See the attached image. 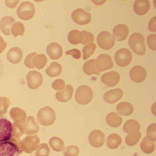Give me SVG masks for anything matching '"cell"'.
Segmentation results:
<instances>
[{"label": "cell", "mask_w": 156, "mask_h": 156, "mask_svg": "<svg viewBox=\"0 0 156 156\" xmlns=\"http://www.w3.org/2000/svg\"><path fill=\"white\" fill-rule=\"evenodd\" d=\"M141 149L146 153H151L155 149V144L154 142L150 140L147 136L143 138L140 144Z\"/></svg>", "instance_id": "cell-29"}, {"label": "cell", "mask_w": 156, "mask_h": 156, "mask_svg": "<svg viewBox=\"0 0 156 156\" xmlns=\"http://www.w3.org/2000/svg\"><path fill=\"white\" fill-rule=\"evenodd\" d=\"M53 87L56 90H62L65 87V83L62 79H57L54 82Z\"/></svg>", "instance_id": "cell-38"}, {"label": "cell", "mask_w": 156, "mask_h": 156, "mask_svg": "<svg viewBox=\"0 0 156 156\" xmlns=\"http://www.w3.org/2000/svg\"><path fill=\"white\" fill-rule=\"evenodd\" d=\"M149 30L151 32H156V16L151 20L148 25Z\"/></svg>", "instance_id": "cell-40"}, {"label": "cell", "mask_w": 156, "mask_h": 156, "mask_svg": "<svg viewBox=\"0 0 156 156\" xmlns=\"http://www.w3.org/2000/svg\"><path fill=\"white\" fill-rule=\"evenodd\" d=\"M36 55H37L36 53H32L27 55L24 61V64L26 66L30 68H33L34 67L33 65L32 59Z\"/></svg>", "instance_id": "cell-37"}, {"label": "cell", "mask_w": 156, "mask_h": 156, "mask_svg": "<svg viewBox=\"0 0 156 156\" xmlns=\"http://www.w3.org/2000/svg\"><path fill=\"white\" fill-rule=\"evenodd\" d=\"M47 61V57L44 55H36L33 58V65L38 69H42L45 66Z\"/></svg>", "instance_id": "cell-27"}, {"label": "cell", "mask_w": 156, "mask_h": 156, "mask_svg": "<svg viewBox=\"0 0 156 156\" xmlns=\"http://www.w3.org/2000/svg\"><path fill=\"white\" fill-rule=\"evenodd\" d=\"M28 81L30 84L29 86H31V88H35L37 86L39 85L37 83L42 82V76L41 74L36 71H32L30 72L28 75Z\"/></svg>", "instance_id": "cell-25"}, {"label": "cell", "mask_w": 156, "mask_h": 156, "mask_svg": "<svg viewBox=\"0 0 156 156\" xmlns=\"http://www.w3.org/2000/svg\"><path fill=\"white\" fill-rule=\"evenodd\" d=\"M96 49V45L94 43L88 44L84 47L83 49V60H87L94 52Z\"/></svg>", "instance_id": "cell-32"}, {"label": "cell", "mask_w": 156, "mask_h": 156, "mask_svg": "<svg viewBox=\"0 0 156 156\" xmlns=\"http://www.w3.org/2000/svg\"><path fill=\"white\" fill-rule=\"evenodd\" d=\"M6 4L8 7L10 8H15L19 3V1H6Z\"/></svg>", "instance_id": "cell-41"}, {"label": "cell", "mask_w": 156, "mask_h": 156, "mask_svg": "<svg viewBox=\"0 0 156 156\" xmlns=\"http://www.w3.org/2000/svg\"><path fill=\"white\" fill-rule=\"evenodd\" d=\"M141 136V132L140 131L129 133L126 137V142L129 146H134L137 143Z\"/></svg>", "instance_id": "cell-30"}, {"label": "cell", "mask_w": 156, "mask_h": 156, "mask_svg": "<svg viewBox=\"0 0 156 156\" xmlns=\"http://www.w3.org/2000/svg\"><path fill=\"white\" fill-rule=\"evenodd\" d=\"M79 152V149L77 147L71 146L66 148L64 154L66 156H77Z\"/></svg>", "instance_id": "cell-35"}, {"label": "cell", "mask_w": 156, "mask_h": 156, "mask_svg": "<svg viewBox=\"0 0 156 156\" xmlns=\"http://www.w3.org/2000/svg\"><path fill=\"white\" fill-rule=\"evenodd\" d=\"M120 75L117 72L111 71L104 74L101 76V81L108 87L115 86L120 80Z\"/></svg>", "instance_id": "cell-11"}, {"label": "cell", "mask_w": 156, "mask_h": 156, "mask_svg": "<svg viewBox=\"0 0 156 156\" xmlns=\"http://www.w3.org/2000/svg\"><path fill=\"white\" fill-rule=\"evenodd\" d=\"M156 34H151L147 38V43L149 47L153 51L156 50Z\"/></svg>", "instance_id": "cell-36"}, {"label": "cell", "mask_w": 156, "mask_h": 156, "mask_svg": "<svg viewBox=\"0 0 156 156\" xmlns=\"http://www.w3.org/2000/svg\"><path fill=\"white\" fill-rule=\"evenodd\" d=\"M156 124L153 123L148 127L147 129V137L151 140L155 141L156 140Z\"/></svg>", "instance_id": "cell-33"}, {"label": "cell", "mask_w": 156, "mask_h": 156, "mask_svg": "<svg viewBox=\"0 0 156 156\" xmlns=\"http://www.w3.org/2000/svg\"><path fill=\"white\" fill-rule=\"evenodd\" d=\"M106 122L110 126L116 128L120 126L123 122V119L117 113L111 112L107 115Z\"/></svg>", "instance_id": "cell-21"}, {"label": "cell", "mask_w": 156, "mask_h": 156, "mask_svg": "<svg viewBox=\"0 0 156 156\" xmlns=\"http://www.w3.org/2000/svg\"><path fill=\"white\" fill-rule=\"evenodd\" d=\"M12 122L5 116L0 115V143L9 141L13 135Z\"/></svg>", "instance_id": "cell-2"}, {"label": "cell", "mask_w": 156, "mask_h": 156, "mask_svg": "<svg viewBox=\"0 0 156 156\" xmlns=\"http://www.w3.org/2000/svg\"><path fill=\"white\" fill-rule=\"evenodd\" d=\"M140 125L136 120L129 119L125 122L123 127L124 131L128 134L140 131Z\"/></svg>", "instance_id": "cell-23"}, {"label": "cell", "mask_w": 156, "mask_h": 156, "mask_svg": "<svg viewBox=\"0 0 156 156\" xmlns=\"http://www.w3.org/2000/svg\"><path fill=\"white\" fill-rule=\"evenodd\" d=\"M93 91L87 85H82L78 87L75 94V99L78 104L86 105L89 104L93 98Z\"/></svg>", "instance_id": "cell-3"}, {"label": "cell", "mask_w": 156, "mask_h": 156, "mask_svg": "<svg viewBox=\"0 0 156 156\" xmlns=\"http://www.w3.org/2000/svg\"><path fill=\"white\" fill-rule=\"evenodd\" d=\"M97 42L101 49L108 50L113 48L115 45V39L108 32H101L98 35Z\"/></svg>", "instance_id": "cell-5"}, {"label": "cell", "mask_w": 156, "mask_h": 156, "mask_svg": "<svg viewBox=\"0 0 156 156\" xmlns=\"http://www.w3.org/2000/svg\"><path fill=\"white\" fill-rule=\"evenodd\" d=\"M89 140L93 147H99L103 146L105 142V134L98 129L93 130L89 134Z\"/></svg>", "instance_id": "cell-12"}, {"label": "cell", "mask_w": 156, "mask_h": 156, "mask_svg": "<svg viewBox=\"0 0 156 156\" xmlns=\"http://www.w3.org/2000/svg\"><path fill=\"white\" fill-rule=\"evenodd\" d=\"M129 45L131 50L136 54L143 55L146 53L144 36L139 33H135L130 35L129 39Z\"/></svg>", "instance_id": "cell-1"}, {"label": "cell", "mask_w": 156, "mask_h": 156, "mask_svg": "<svg viewBox=\"0 0 156 156\" xmlns=\"http://www.w3.org/2000/svg\"><path fill=\"white\" fill-rule=\"evenodd\" d=\"M68 41L73 44H82L83 41V34L82 31L77 30L71 31L68 35Z\"/></svg>", "instance_id": "cell-24"}, {"label": "cell", "mask_w": 156, "mask_h": 156, "mask_svg": "<svg viewBox=\"0 0 156 156\" xmlns=\"http://www.w3.org/2000/svg\"><path fill=\"white\" fill-rule=\"evenodd\" d=\"M15 22V19L11 16H6L2 19L0 21V29L4 34L10 35L12 26Z\"/></svg>", "instance_id": "cell-18"}, {"label": "cell", "mask_w": 156, "mask_h": 156, "mask_svg": "<svg viewBox=\"0 0 156 156\" xmlns=\"http://www.w3.org/2000/svg\"><path fill=\"white\" fill-rule=\"evenodd\" d=\"M11 32L13 36L17 37L19 35L23 36L25 32V27L21 22H16L12 25Z\"/></svg>", "instance_id": "cell-31"}, {"label": "cell", "mask_w": 156, "mask_h": 156, "mask_svg": "<svg viewBox=\"0 0 156 156\" xmlns=\"http://www.w3.org/2000/svg\"><path fill=\"white\" fill-rule=\"evenodd\" d=\"M62 72V66L56 62H52L46 69L47 74L52 77L58 76Z\"/></svg>", "instance_id": "cell-28"}, {"label": "cell", "mask_w": 156, "mask_h": 156, "mask_svg": "<svg viewBox=\"0 0 156 156\" xmlns=\"http://www.w3.org/2000/svg\"><path fill=\"white\" fill-rule=\"evenodd\" d=\"M123 92L120 88L111 89L105 93L104 96L105 101L108 104H115L122 98Z\"/></svg>", "instance_id": "cell-13"}, {"label": "cell", "mask_w": 156, "mask_h": 156, "mask_svg": "<svg viewBox=\"0 0 156 156\" xmlns=\"http://www.w3.org/2000/svg\"><path fill=\"white\" fill-rule=\"evenodd\" d=\"M72 17L76 24L80 25H86L90 23L91 21V14L82 9L74 10L72 12Z\"/></svg>", "instance_id": "cell-9"}, {"label": "cell", "mask_w": 156, "mask_h": 156, "mask_svg": "<svg viewBox=\"0 0 156 156\" xmlns=\"http://www.w3.org/2000/svg\"><path fill=\"white\" fill-rule=\"evenodd\" d=\"M129 33V30L126 25L123 24H118L113 30V34L115 40L119 41L126 39Z\"/></svg>", "instance_id": "cell-15"}, {"label": "cell", "mask_w": 156, "mask_h": 156, "mask_svg": "<svg viewBox=\"0 0 156 156\" xmlns=\"http://www.w3.org/2000/svg\"><path fill=\"white\" fill-rule=\"evenodd\" d=\"M35 12L34 5L31 2H25L20 5L17 13L20 19L23 20H29L34 17Z\"/></svg>", "instance_id": "cell-4"}, {"label": "cell", "mask_w": 156, "mask_h": 156, "mask_svg": "<svg viewBox=\"0 0 156 156\" xmlns=\"http://www.w3.org/2000/svg\"><path fill=\"white\" fill-rule=\"evenodd\" d=\"M122 139L121 137L117 134L113 133L108 137L107 144L110 148L115 149L121 144Z\"/></svg>", "instance_id": "cell-26"}, {"label": "cell", "mask_w": 156, "mask_h": 156, "mask_svg": "<svg viewBox=\"0 0 156 156\" xmlns=\"http://www.w3.org/2000/svg\"><path fill=\"white\" fill-rule=\"evenodd\" d=\"M66 55H71L76 59H80L81 57V53L79 50L73 49L66 51Z\"/></svg>", "instance_id": "cell-39"}, {"label": "cell", "mask_w": 156, "mask_h": 156, "mask_svg": "<svg viewBox=\"0 0 156 156\" xmlns=\"http://www.w3.org/2000/svg\"><path fill=\"white\" fill-rule=\"evenodd\" d=\"M47 53L52 60H57L62 57L63 49L62 46L57 43H51L47 47Z\"/></svg>", "instance_id": "cell-14"}, {"label": "cell", "mask_w": 156, "mask_h": 156, "mask_svg": "<svg viewBox=\"0 0 156 156\" xmlns=\"http://www.w3.org/2000/svg\"><path fill=\"white\" fill-rule=\"evenodd\" d=\"M7 44L3 40L2 37L0 36V54L2 53L7 47Z\"/></svg>", "instance_id": "cell-42"}, {"label": "cell", "mask_w": 156, "mask_h": 156, "mask_svg": "<svg viewBox=\"0 0 156 156\" xmlns=\"http://www.w3.org/2000/svg\"><path fill=\"white\" fill-rule=\"evenodd\" d=\"M132 59V53L128 49L126 48L119 49L115 54L116 63L121 67H125L129 65Z\"/></svg>", "instance_id": "cell-6"}, {"label": "cell", "mask_w": 156, "mask_h": 156, "mask_svg": "<svg viewBox=\"0 0 156 156\" xmlns=\"http://www.w3.org/2000/svg\"><path fill=\"white\" fill-rule=\"evenodd\" d=\"M95 63V59H91L87 61L83 67L84 72L88 75H92L93 74L99 75L100 73L97 69Z\"/></svg>", "instance_id": "cell-22"}, {"label": "cell", "mask_w": 156, "mask_h": 156, "mask_svg": "<svg viewBox=\"0 0 156 156\" xmlns=\"http://www.w3.org/2000/svg\"><path fill=\"white\" fill-rule=\"evenodd\" d=\"M3 70H4V65L3 62L0 57V79H1L3 75Z\"/></svg>", "instance_id": "cell-43"}, {"label": "cell", "mask_w": 156, "mask_h": 156, "mask_svg": "<svg viewBox=\"0 0 156 156\" xmlns=\"http://www.w3.org/2000/svg\"><path fill=\"white\" fill-rule=\"evenodd\" d=\"M117 111L119 115L123 116H129L134 111L133 105L126 102H121L117 105Z\"/></svg>", "instance_id": "cell-20"}, {"label": "cell", "mask_w": 156, "mask_h": 156, "mask_svg": "<svg viewBox=\"0 0 156 156\" xmlns=\"http://www.w3.org/2000/svg\"><path fill=\"white\" fill-rule=\"evenodd\" d=\"M150 8V3L148 0H137L135 1L133 6L134 11L139 15L147 13Z\"/></svg>", "instance_id": "cell-17"}, {"label": "cell", "mask_w": 156, "mask_h": 156, "mask_svg": "<svg viewBox=\"0 0 156 156\" xmlns=\"http://www.w3.org/2000/svg\"><path fill=\"white\" fill-rule=\"evenodd\" d=\"M73 91L74 88L73 86L70 85H67L63 91L56 93V97L61 102H67L72 98Z\"/></svg>", "instance_id": "cell-19"}, {"label": "cell", "mask_w": 156, "mask_h": 156, "mask_svg": "<svg viewBox=\"0 0 156 156\" xmlns=\"http://www.w3.org/2000/svg\"><path fill=\"white\" fill-rule=\"evenodd\" d=\"M83 34V41L82 44H84L92 43L94 41V37L93 34L86 30L82 31Z\"/></svg>", "instance_id": "cell-34"}, {"label": "cell", "mask_w": 156, "mask_h": 156, "mask_svg": "<svg viewBox=\"0 0 156 156\" xmlns=\"http://www.w3.org/2000/svg\"><path fill=\"white\" fill-rule=\"evenodd\" d=\"M96 67L99 73L111 69L114 63L110 55L106 54L100 55L96 60Z\"/></svg>", "instance_id": "cell-8"}, {"label": "cell", "mask_w": 156, "mask_h": 156, "mask_svg": "<svg viewBox=\"0 0 156 156\" xmlns=\"http://www.w3.org/2000/svg\"><path fill=\"white\" fill-rule=\"evenodd\" d=\"M20 151L16 144L10 141L0 143V156H20Z\"/></svg>", "instance_id": "cell-7"}, {"label": "cell", "mask_w": 156, "mask_h": 156, "mask_svg": "<svg viewBox=\"0 0 156 156\" xmlns=\"http://www.w3.org/2000/svg\"><path fill=\"white\" fill-rule=\"evenodd\" d=\"M129 76L133 82L141 83L143 82L147 77V71L143 66H136L130 70Z\"/></svg>", "instance_id": "cell-10"}, {"label": "cell", "mask_w": 156, "mask_h": 156, "mask_svg": "<svg viewBox=\"0 0 156 156\" xmlns=\"http://www.w3.org/2000/svg\"><path fill=\"white\" fill-rule=\"evenodd\" d=\"M23 56L22 51L19 47L11 48L7 54V58L11 63L18 64L21 61Z\"/></svg>", "instance_id": "cell-16"}]
</instances>
